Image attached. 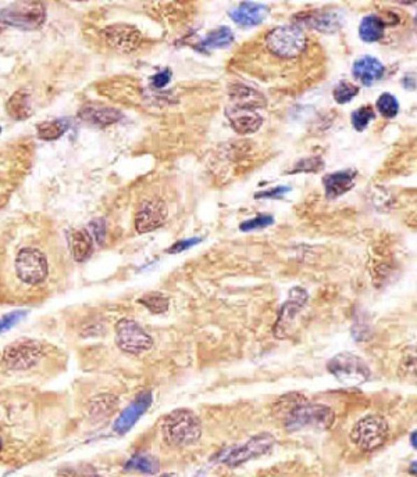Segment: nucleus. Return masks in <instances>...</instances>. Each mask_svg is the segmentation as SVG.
Returning a JSON list of instances; mask_svg holds the SVG:
<instances>
[{
    "instance_id": "nucleus-11",
    "label": "nucleus",
    "mask_w": 417,
    "mask_h": 477,
    "mask_svg": "<svg viewBox=\"0 0 417 477\" xmlns=\"http://www.w3.org/2000/svg\"><path fill=\"white\" fill-rule=\"evenodd\" d=\"M309 298L307 292L303 287H293L289 292L288 300L282 304L279 314H278L277 322L275 325V336L277 339L288 338L289 328L292 326L298 312L305 307L306 301Z\"/></svg>"
},
{
    "instance_id": "nucleus-25",
    "label": "nucleus",
    "mask_w": 417,
    "mask_h": 477,
    "mask_svg": "<svg viewBox=\"0 0 417 477\" xmlns=\"http://www.w3.org/2000/svg\"><path fill=\"white\" fill-rule=\"evenodd\" d=\"M126 471L129 472H139L143 475H156L160 471L159 460L153 455L139 453L136 454L129 462L126 464Z\"/></svg>"
},
{
    "instance_id": "nucleus-30",
    "label": "nucleus",
    "mask_w": 417,
    "mask_h": 477,
    "mask_svg": "<svg viewBox=\"0 0 417 477\" xmlns=\"http://www.w3.org/2000/svg\"><path fill=\"white\" fill-rule=\"evenodd\" d=\"M379 113L386 119H394L400 113V103L391 93H383L377 100Z\"/></svg>"
},
{
    "instance_id": "nucleus-21",
    "label": "nucleus",
    "mask_w": 417,
    "mask_h": 477,
    "mask_svg": "<svg viewBox=\"0 0 417 477\" xmlns=\"http://www.w3.org/2000/svg\"><path fill=\"white\" fill-rule=\"evenodd\" d=\"M386 32V22L376 14L366 15L359 25V36L363 42L373 43L383 39Z\"/></svg>"
},
{
    "instance_id": "nucleus-39",
    "label": "nucleus",
    "mask_w": 417,
    "mask_h": 477,
    "mask_svg": "<svg viewBox=\"0 0 417 477\" xmlns=\"http://www.w3.org/2000/svg\"><path fill=\"white\" fill-rule=\"evenodd\" d=\"M291 189L288 186H279V188H275V189H270L268 192H261L258 193L255 197L256 199H278L281 197L282 195H285L286 192H289Z\"/></svg>"
},
{
    "instance_id": "nucleus-36",
    "label": "nucleus",
    "mask_w": 417,
    "mask_h": 477,
    "mask_svg": "<svg viewBox=\"0 0 417 477\" xmlns=\"http://www.w3.org/2000/svg\"><path fill=\"white\" fill-rule=\"evenodd\" d=\"M25 315H27V311H13L10 314L3 315L0 318V335L14 328V325H17L21 319H24Z\"/></svg>"
},
{
    "instance_id": "nucleus-40",
    "label": "nucleus",
    "mask_w": 417,
    "mask_h": 477,
    "mask_svg": "<svg viewBox=\"0 0 417 477\" xmlns=\"http://www.w3.org/2000/svg\"><path fill=\"white\" fill-rule=\"evenodd\" d=\"M91 229H92V232H94V236L96 238V240H98L99 243H102V241H103V238H105V235H106V227H105V222H103L102 220L94 221V222L91 224Z\"/></svg>"
},
{
    "instance_id": "nucleus-33",
    "label": "nucleus",
    "mask_w": 417,
    "mask_h": 477,
    "mask_svg": "<svg viewBox=\"0 0 417 477\" xmlns=\"http://www.w3.org/2000/svg\"><path fill=\"white\" fill-rule=\"evenodd\" d=\"M374 117H376V113L370 106L359 107L358 110H355L352 113V125L356 130L362 132L369 126L370 121L374 119Z\"/></svg>"
},
{
    "instance_id": "nucleus-19",
    "label": "nucleus",
    "mask_w": 417,
    "mask_h": 477,
    "mask_svg": "<svg viewBox=\"0 0 417 477\" xmlns=\"http://www.w3.org/2000/svg\"><path fill=\"white\" fill-rule=\"evenodd\" d=\"M78 116L82 121L94 126H109L116 123L123 117V114L119 110L101 105H87L80 110Z\"/></svg>"
},
{
    "instance_id": "nucleus-23",
    "label": "nucleus",
    "mask_w": 417,
    "mask_h": 477,
    "mask_svg": "<svg viewBox=\"0 0 417 477\" xmlns=\"http://www.w3.org/2000/svg\"><path fill=\"white\" fill-rule=\"evenodd\" d=\"M6 110L8 113V116L11 119H27L31 117L32 114V103H31V98L27 92L24 91H18L15 92L7 102L6 105Z\"/></svg>"
},
{
    "instance_id": "nucleus-38",
    "label": "nucleus",
    "mask_w": 417,
    "mask_h": 477,
    "mask_svg": "<svg viewBox=\"0 0 417 477\" xmlns=\"http://www.w3.org/2000/svg\"><path fill=\"white\" fill-rule=\"evenodd\" d=\"M170 80H171V71L170 70H163L159 74H156L154 77H152L150 82H152L153 88L161 89V88H164L170 82Z\"/></svg>"
},
{
    "instance_id": "nucleus-5",
    "label": "nucleus",
    "mask_w": 417,
    "mask_h": 477,
    "mask_svg": "<svg viewBox=\"0 0 417 477\" xmlns=\"http://www.w3.org/2000/svg\"><path fill=\"white\" fill-rule=\"evenodd\" d=\"M46 21V7L41 1H15L0 11V22L20 29H36Z\"/></svg>"
},
{
    "instance_id": "nucleus-13",
    "label": "nucleus",
    "mask_w": 417,
    "mask_h": 477,
    "mask_svg": "<svg viewBox=\"0 0 417 477\" xmlns=\"http://www.w3.org/2000/svg\"><path fill=\"white\" fill-rule=\"evenodd\" d=\"M226 117L238 135L255 133L263 125V119L256 109L248 106H237L230 103L226 109Z\"/></svg>"
},
{
    "instance_id": "nucleus-44",
    "label": "nucleus",
    "mask_w": 417,
    "mask_h": 477,
    "mask_svg": "<svg viewBox=\"0 0 417 477\" xmlns=\"http://www.w3.org/2000/svg\"><path fill=\"white\" fill-rule=\"evenodd\" d=\"M0 450H1V440H0Z\"/></svg>"
},
{
    "instance_id": "nucleus-37",
    "label": "nucleus",
    "mask_w": 417,
    "mask_h": 477,
    "mask_svg": "<svg viewBox=\"0 0 417 477\" xmlns=\"http://www.w3.org/2000/svg\"><path fill=\"white\" fill-rule=\"evenodd\" d=\"M200 241H202V238H185V240H180V241L174 243V244L167 250V252H168V254H178V252H182V251H185V250H188V248H191V247L199 244Z\"/></svg>"
},
{
    "instance_id": "nucleus-9",
    "label": "nucleus",
    "mask_w": 417,
    "mask_h": 477,
    "mask_svg": "<svg viewBox=\"0 0 417 477\" xmlns=\"http://www.w3.org/2000/svg\"><path fill=\"white\" fill-rule=\"evenodd\" d=\"M117 347L131 356H139L153 347V339L138 322L133 319H122L116 325Z\"/></svg>"
},
{
    "instance_id": "nucleus-45",
    "label": "nucleus",
    "mask_w": 417,
    "mask_h": 477,
    "mask_svg": "<svg viewBox=\"0 0 417 477\" xmlns=\"http://www.w3.org/2000/svg\"><path fill=\"white\" fill-rule=\"evenodd\" d=\"M0 132H1V128H0Z\"/></svg>"
},
{
    "instance_id": "nucleus-22",
    "label": "nucleus",
    "mask_w": 417,
    "mask_h": 477,
    "mask_svg": "<svg viewBox=\"0 0 417 477\" xmlns=\"http://www.w3.org/2000/svg\"><path fill=\"white\" fill-rule=\"evenodd\" d=\"M71 250L75 261H87L94 252V236L91 232L87 229L75 231L71 236Z\"/></svg>"
},
{
    "instance_id": "nucleus-6",
    "label": "nucleus",
    "mask_w": 417,
    "mask_h": 477,
    "mask_svg": "<svg viewBox=\"0 0 417 477\" xmlns=\"http://www.w3.org/2000/svg\"><path fill=\"white\" fill-rule=\"evenodd\" d=\"M328 372L345 386H359L370 379V368L365 359L352 353H341L327 363Z\"/></svg>"
},
{
    "instance_id": "nucleus-32",
    "label": "nucleus",
    "mask_w": 417,
    "mask_h": 477,
    "mask_svg": "<svg viewBox=\"0 0 417 477\" xmlns=\"http://www.w3.org/2000/svg\"><path fill=\"white\" fill-rule=\"evenodd\" d=\"M117 398L115 395H99L94 402H92V408H94V415H101V416H108V414L113 412L115 408L117 407Z\"/></svg>"
},
{
    "instance_id": "nucleus-8",
    "label": "nucleus",
    "mask_w": 417,
    "mask_h": 477,
    "mask_svg": "<svg viewBox=\"0 0 417 477\" xmlns=\"http://www.w3.org/2000/svg\"><path fill=\"white\" fill-rule=\"evenodd\" d=\"M45 356V346L34 339H21L7 346L1 354L3 363L14 370H28Z\"/></svg>"
},
{
    "instance_id": "nucleus-29",
    "label": "nucleus",
    "mask_w": 417,
    "mask_h": 477,
    "mask_svg": "<svg viewBox=\"0 0 417 477\" xmlns=\"http://www.w3.org/2000/svg\"><path fill=\"white\" fill-rule=\"evenodd\" d=\"M56 477H101V475L89 464H77L59 469Z\"/></svg>"
},
{
    "instance_id": "nucleus-35",
    "label": "nucleus",
    "mask_w": 417,
    "mask_h": 477,
    "mask_svg": "<svg viewBox=\"0 0 417 477\" xmlns=\"http://www.w3.org/2000/svg\"><path fill=\"white\" fill-rule=\"evenodd\" d=\"M324 167V161L320 157H307L300 160L299 162L295 164L293 169L289 171V174H296V172H317Z\"/></svg>"
},
{
    "instance_id": "nucleus-16",
    "label": "nucleus",
    "mask_w": 417,
    "mask_h": 477,
    "mask_svg": "<svg viewBox=\"0 0 417 477\" xmlns=\"http://www.w3.org/2000/svg\"><path fill=\"white\" fill-rule=\"evenodd\" d=\"M383 63L373 56H363L353 63L352 75L365 86H372L384 77Z\"/></svg>"
},
{
    "instance_id": "nucleus-42",
    "label": "nucleus",
    "mask_w": 417,
    "mask_h": 477,
    "mask_svg": "<svg viewBox=\"0 0 417 477\" xmlns=\"http://www.w3.org/2000/svg\"><path fill=\"white\" fill-rule=\"evenodd\" d=\"M411 441L414 444V448H416V432H414V434L411 436Z\"/></svg>"
},
{
    "instance_id": "nucleus-14",
    "label": "nucleus",
    "mask_w": 417,
    "mask_h": 477,
    "mask_svg": "<svg viewBox=\"0 0 417 477\" xmlns=\"http://www.w3.org/2000/svg\"><path fill=\"white\" fill-rule=\"evenodd\" d=\"M106 42L122 53H130L136 50L140 43L142 35L138 29L129 24H115L103 31Z\"/></svg>"
},
{
    "instance_id": "nucleus-20",
    "label": "nucleus",
    "mask_w": 417,
    "mask_h": 477,
    "mask_svg": "<svg viewBox=\"0 0 417 477\" xmlns=\"http://www.w3.org/2000/svg\"><path fill=\"white\" fill-rule=\"evenodd\" d=\"M230 98L231 105L237 106H248L254 109L266 106V98L258 91L245 85H234L230 91Z\"/></svg>"
},
{
    "instance_id": "nucleus-34",
    "label": "nucleus",
    "mask_w": 417,
    "mask_h": 477,
    "mask_svg": "<svg viewBox=\"0 0 417 477\" xmlns=\"http://www.w3.org/2000/svg\"><path fill=\"white\" fill-rule=\"evenodd\" d=\"M275 224V218L273 215H269V214H261L252 220H248L245 222H242L240 225V229L242 232H252V231H258V229H265L270 225Z\"/></svg>"
},
{
    "instance_id": "nucleus-43",
    "label": "nucleus",
    "mask_w": 417,
    "mask_h": 477,
    "mask_svg": "<svg viewBox=\"0 0 417 477\" xmlns=\"http://www.w3.org/2000/svg\"><path fill=\"white\" fill-rule=\"evenodd\" d=\"M159 477H178L175 474H164V475H160Z\"/></svg>"
},
{
    "instance_id": "nucleus-24",
    "label": "nucleus",
    "mask_w": 417,
    "mask_h": 477,
    "mask_svg": "<svg viewBox=\"0 0 417 477\" xmlns=\"http://www.w3.org/2000/svg\"><path fill=\"white\" fill-rule=\"evenodd\" d=\"M342 22H344V15L341 11L316 13L310 20V25L324 33L337 32L342 26Z\"/></svg>"
},
{
    "instance_id": "nucleus-4",
    "label": "nucleus",
    "mask_w": 417,
    "mask_h": 477,
    "mask_svg": "<svg viewBox=\"0 0 417 477\" xmlns=\"http://www.w3.org/2000/svg\"><path fill=\"white\" fill-rule=\"evenodd\" d=\"M14 271L21 283L27 286H39L47 279L49 262L42 250L36 247H22L14 258Z\"/></svg>"
},
{
    "instance_id": "nucleus-28",
    "label": "nucleus",
    "mask_w": 417,
    "mask_h": 477,
    "mask_svg": "<svg viewBox=\"0 0 417 477\" xmlns=\"http://www.w3.org/2000/svg\"><path fill=\"white\" fill-rule=\"evenodd\" d=\"M152 314H164L168 310V298L161 293H147L138 300Z\"/></svg>"
},
{
    "instance_id": "nucleus-17",
    "label": "nucleus",
    "mask_w": 417,
    "mask_h": 477,
    "mask_svg": "<svg viewBox=\"0 0 417 477\" xmlns=\"http://www.w3.org/2000/svg\"><path fill=\"white\" fill-rule=\"evenodd\" d=\"M358 172L355 169H345L328 174L323 178V185L325 189V197L328 200H334L346 192H349L355 186Z\"/></svg>"
},
{
    "instance_id": "nucleus-12",
    "label": "nucleus",
    "mask_w": 417,
    "mask_h": 477,
    "mask_svg": "<svg viewBox=\"0 0 417 477\" xmlns=\"http://www.w3.org/2000/svg\"><path fill=\"white\" fill-rule=\"evenodd\" d=\"M167 220V207L163 200H145L136 215V229L138 234H149L164 225Z\"/></svg>"
},
{
    "instance_id": "nucleus-3",
    "label": "nucleus",
    "mask_w": 417,
    "mask_h": 477,
    "mask_svg": "<svg viewBox=\"0 0 417 477\" xmlns=\"http://www.w3.org/2000/svg\"><path fill=\"white\" fill-rule=\"evenodd\" d=\"M388 437L390 426L387 421L377 414L362 418L351 430L352 443L366 453L381 448L387 443Z\"/></svg>"
},
{
    "instance_id": "nucleus-27",
    "label": "nucleus",
    "mask_w": 417,
    "mask_h": 477,
    "mask_svg": "<svg viewBox=\"0 0 417 477\" xmlns=\"http://www.w3.org/2000/svg\"><path fill=\"white\" fill-rule=\"evenodd\" d=\"M68 128H70V123L67 119H53V121L38 123L36 132H38V136L43 140H54V139H59Z\"/></svg>"
},
{
    "instance_id": "nucleus-2",
    "label": "nucleus",
    "mask_w": 417,
    "mask_h": 477,
    "mask_svg": "<svg viewBox=\"0 0 417 477\" xmlns=\"http://www.w3.org/2000/svg\"><path fill=\"white\" fill-rule=\"evenodd\" d=\"M161 433L167 444L173 447H189L200 440L202 423L195 412L180 408L164 418Z\"/></svg>"
},
{
    "instance_id": "nucleus-10",
    "label": "nucleus",
    "mask_w": 417,
    "mask_h": 477,
    "mask_svg": "<svg viewBox=\"0 0 417 477\" xmlns=\"http://www.w3.org/2000/svg\"><path fill=\"white\" fill-rule=\"evenodd\" d=\"M276 443V439L270 433H261L254 436L245 444L238 446L221 457V462L230 468H237L251 460L259 458L268 454Z\"/></svg>"
},
{
    "instance_id": "nucleus-31",
    "label": "nucleus",
    "mask_w": 417,
    "mask_h": 477,
    "mask_svg": "<svg viewBox=\"0 0 417 477\" xmlns=\"http://www.w3.org/2000/svg\"><path fill=\"white\" fill-rule=\"evenodd\" d=\"M358 93H359V88L351 82H339L332 92L335 102L339 105L349 103L358 96Z\"/></svg>"
},
{
    "instance_id": "nucleus-1",
    "label": "nucleus",
    "mask_w": 417,
    "mask_h": 477,
    "mask_svg": "<svg viewBox=\"0 0 417 477\" xmlns=\"http://www.w3.org/2000/svg\"><path fill=\"white\" fill-rule=\"evenodd\" d=\"M275 409L288 432L307 429L327 430L335 422V414L331 408L309 402L303 395L295 393L281 397L276 402Z\"/></svg>"
},
{
    "instance_id": "nucleus-26",
    "label": "nucleus",
    "mask_w": 417,
    "mask_h": 477,
    "mask_svg": "<svg viewBox=\"0 0 417 477\" xmlns=\"http://www.w3.org/2000/svg\"><path fill=\"white\" fill-rule=\"evenodd\" d=\"M234 42V33L228 26H220L210 32L202 42V49L213 50L227 47Z\"/></svg>"
},
{
    "instance_id": "nucleus-7",
    "label": "nucleus",
    "mask_w": 417,
    "mask_h": 477,
    "mask_svg": "<svg viewBox=\"0 0 417 477\" xmlns=\"http://www.w3.org/2000/svg\"><path fill=\"white\" fill-rule=\"evenodd\" d=\"M266 45L278 57L293 59L305 50L306 35L298 25H282L268 35Z\"/></svg>"
},
{
    "instance_id": "nucleus-15",
    "label": "nucleus",
    "mask_w": 417,
    "mask_h": 477,
    "mask_svg": "<svg viewBox=\"0 0 417 477\" xmlns=\"http://www.w3.org/2000/svg\"><path fill=\"white\" fill-rule=\"evenodd\" d=\"M152 402L153 397L150 391L139 393L137 398L123 411V414L115 422V432L117 434H126L127 432H130L140 419V416L150 408Z\"/></svg>"
},
{
    "instance_id": "nucleus-18",
    "label": "nucleus",
    "mask_w": 417,
    "mask_h": 477,
    "mask_svg": "<svg viewBox=\"0 0 417 477\" xmlns=\"http://www.w3.org/2000/svg\"><path fill=\"white\" fill-rule=\"evenodd\" d=\"M269 14V7L262 3H241L234 10H231L230 17L234 22L241 26H255L265 21Z\"/></svg>"
},
{
    "instance_id": "nucleus-41",
    "label": "nucleus",
    "mask_w": 417,
    "mask_h": 477,
    "mask_svg": "<svg viewBox=\"0 0 417 477\" xmlns=\"http://www.w3.org/2000/svg\"><path fill=\"white\" fill-rule=\"evenodd\" d=\"M411 74L409 75H407L405 78H404V81H402V84H404V86L408 89V91H414L415 88H416V80L414 78L412 81H411Z\"/></svg>"
}]
</instances>
